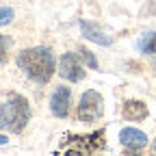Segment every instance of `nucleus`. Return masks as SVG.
Returning a JSON list of instances; mask_svg holds the SVG:
<instances>
[{
	"instance_id": "f257e3e1",
	"label": "nucleus",
	"mask_w": 156,
	"mask_h": 156,
	"mask_svg": "<svg viewBox=\"0 0 156 156\" xmlns=\"http://www.w3.org/2000/svg\"><path fill=\"white\" fill-rule=\"evenodd\" d=\"M15 63L22 69V74L37 85H46L56 72V58H54L52 50L46 48V46L24 48L17 54Z\"/></svg>"
},
{
	"instance_id": "f03ea898",
	"label": "nucleus",
	"mask_w": 156,
	"mask_h": 156,
	"mask_svg": "<svg viewBox=\"0 0 156 156\" xmlns=\"http://www.w3.org/2000/svg\"><path fill=\"white\" fill-rule=\"evenodd\" d=\"M30 119V104L24 95L13 93L7 102L0 104V130L7 128L11 132H22Z\"/></svg>"
},
{
	"instance_id": "7ed1b4c3",
	"label": "nucleus",
	"mask_w": 156,
	"mask_h": 156,
	"mask_svg": "<svg viewBox=\"0 0 156 156\" xmlns=\"http://www.w3.org/2000/svg\"><path fill=\"white\" fill-rule=\"evenodd\" d=\"M104 115V98L95 89H87L78 102V122L93 124Z\"/></svg>"
},
{
	"instance_id": "20e7f679",
	"label": "nucleus",
	"mask_w": 156,
	"mask_h": 156,
	"mask_svg": "<svg viewBox=\"0 0 156 156\" xmlns=\"http://www.w3.org/2000/svg\"><path fill=\"white\" fill-rule=\"evenodd\" d=\"M58 76L63 80H69V83H80L85 78V69H83V63H80V54L78 52H65L58 61Z\"/></svg>"
},
{
	"instance_id": "39448f33",
	"label": "nucleus",
	"mask_w": 156,
	"mask_h": 156,
	"mask_svg": "<svg viewBox=\"0 0 156 156\" xmlns=\"http://www.w3.org/2000/svg\"><path fill=\"white\" fill-rule=\"evenodd\" d=\"M61 147L69 150V152H95V150H104V130H98L85 136H74V143H61Z\"/></svg>"
},
{
	"instance_id": "423d86ee",
	"label": "nucleus",
	"mask_w": 156,
	"mask_h": 156,
	"mask_svg": "<svg viewBox=\"0 0 156 156\" xmlns=\"http://www.w3.org/2000/svg\"><path fill=\"white\" fill-rule=\"evenodd\" d=\"M69 106H72V89L65 85H58L52 95H50V111L54 117L58 119H65L69 115Z\"/></svg>"
},
{
	"instance_id": "0eeeda50",
	"label": "nucleus",
	"mask_w": 156,
	"mask_h": 156,
	"mask_svg": "<svg viewBox=\"0 0 156 156\" xmlns=\"http://www.w3.org/2000/svg\"><path fill=\"white\" fill-rule=\"evenodd\" d=\"M119 143L130 152H139V150L147 147V134L139 128L126 126V128L119 130Z\"/></svg>"
},
{
	"instance_id": "6e6552de",
	"label": "nucleus",
	"mask_w": 156,
	"mask_h": 156,
	"mask_svg": "<svg viewBox=\"0 0 156 156\" xmlns=\"http://www.w3.org/2000/svg\"><path fill=\"white\" fill-rule=\"evenodd\" d=\"M78 26H80L83 37H85V39H89V41H93V44H98V46H104V48L113 46V37H111V35H106L104 30H100L93 22L80 20V22H78Z\"/></svg>"
},
{
	"instance_id": "1a4fd4ad",
	"label": "nucleus",
	"mask_w": 156,
	"mask_h": 156,
	"mask_svg": "<svg viewBox=\"0 0 156 156\" xmlns=\"http://www.w3.org/2000/svg\"><path fill=\"white\" fill-rule=\"evenodd\" d=\"M122 115L128 122H143V119H147L150 111H147L145 102H141V100H126L122 106Z\"/></svg>"
},
{
	"instance_id": "9d476101",
	"label": "nucleus",
	"mask_w": 156,
	"mask_h": 156,
	"mask_svg": "<svg viewBox=\"0 0 156 156\" xmlns=\"http://www.w3.org/2000/svg\"><path fill=\"white\" fill-rule=\"evenodd\" d=\"M136 48H139L143 54H156V33L150 30V33H143L136 41Z\"/></svg>"
},
{
	"instance_id": "9b49d317",
	"label": "nucleus",
	"mask_w": 156,
	"mask_h": 156,
	"mask_svg": "<svg viewBox=\"0 0 156 156\" xmlns=\"http://www.w3.org/2000/svg\"><path fill=\"white\" fill-rule=\"evenodd\" d=\"M9 46H11V39L0 33V65H5L9 58Z\"/></svg>"
},
{
	"instance_id": "f8f14e48",
	"label": "nucleus",
	"mask_w": 156,
	"mask_h": 156,
	"mask_svg": "<svg viewBox=\"0 0 156 156\" xmlns=\"http://www.w3.org/2000/svg\"><path fill=\"white\" fill-rule=\"evenodd\" d=\"M78 54H80V58L91 67V69H98V61H95V56L91 54V50L89 48H78Z\"/></svg>"
},
{
	"instance_id": "ddd939ff",
	"label": "nucleus",
	"mask_w": 156,
	"mask_h": 156,
	"mask_svg": "<svg viewBox=\"0 0 156 156\" xmlns=\"http://www.w3.org/2000/svg\"><path fill=\"white\" fill-rule=\"evenodd\" d=\"M13 17H15V11H13L11 7H0V26L11 24Z\"/></svg>"
},
{
	"instance_id": "4468645a",
	"label": "nucleus",
	"mask_w": 156,
	"mask_h": 156,
	"mask_svg": "<svg viewBox=\"0 0 156 156\" xmlns=\"http://www.w3.org/2000/svg\"><path fill=\"white\" fill-rule=\"evenodd\" d=\"M7 143V136H2V134H0V145H5Z\"/></svg>"
}]
</instances>
